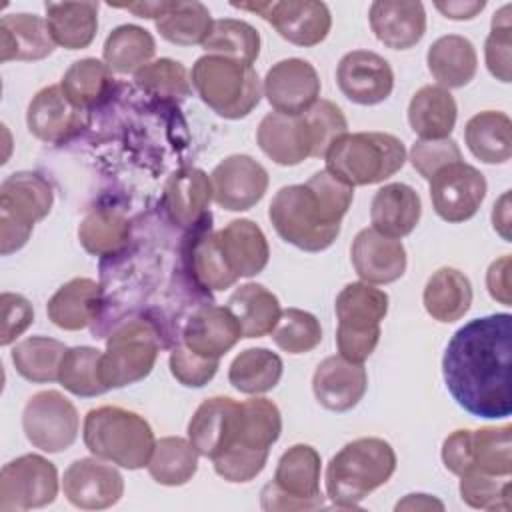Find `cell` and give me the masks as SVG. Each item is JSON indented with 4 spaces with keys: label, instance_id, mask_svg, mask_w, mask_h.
Segmentation results:
<instances>
[{
    "label": "cell",
    "instance_id": "cell-7",
    "mask_svg": "<svg viewBox=\"0 0 512 512\" xmlns=\"http://www.w3.org/2000/svg\"><path fill=\"white\" fill-rule=\"evenodd\" d=\"M338 354L362 364L378 346L380 322L388 312V294L368 282L346 284L334 302Z\"/></svg>",
    "mask_w": 512,
    "mask_h": 512
},
{
    "label": "cell",
    "instance_id": "cell-46",
    "mask_svg": "<svg viewBox=\"0 0 512 512\" xmlns=\"http://www.w3.org/2000/svg\"><path fill=\"white\" fill-rule=\"evenodd\" d=\"M212 22L210 10L202 2L176 0L174 6L156 20V30L164 40L176 46H202L210 34Z\"/></svg>",
    "mask_w": 512,
    "mask_h": 512
},
{
    "label": "cell",
    "instance_id": "cell-51",
    "mask_svg": "<svg viewBox=\"0 0 512 512\" xmlns=\"http://www.w3.org/2000/svg\"><path fill=\"white\" fill-rule=\"evenodd\" d=\"M510 476L466 472L460 476V498L478 510H510Z\"/></svg>",
    "mask_w": 512,
    "mask_h": 512
},
{
    "label": "cell",
    "instance_id": "cell-54",
    "mask_svg": "<svg viewBox=\"0 0 512 512\" xmlns=\"http://www.w3.org/2000/svg\"><path fill=\"white\" fill-rule=\"evenodd\" d=\"M460 160H462V152L452 138L418 140L412 144V150H410V162L414 170L426 180H430L444 166Z\"/></svg>",
    "mask_w": 512,
    "mask_h": 512
},
{
    "label": "cell",
    "instance_id": "cell-50",
    "mask_svg": "<svg viewBox=\"0 0 512 512\" xmlns=\"http://www.w3.org/2000/svg\"><path fill=\"white\" fill-rule=\"evenodd\" d=\"M134 78L140 90L162 100H178L190 94L188 72L178 60L172 58L148 62L134 74Z\"/></svg>",
    "mask_w": 512,
    "mask_h": 512
},
{
    "label": "cell",
    "instance_id": "cell-34",
    "mask_svg": "<svg viewBox=\"0 0 512 512\" xmlns=\"http://www.w3.org/2000/svg\"><path fill=\"white\" fill-rule=\"evenodd\" d=\"M98 2H46V22L54 42L66 50L88 48L98 32Z\"/></svg>",
    "mask_w": 512,
    "mask_h": 512
},
{
    "label": "cell",
    "instance_id": "cell-2",
    "mask_svg": "<svg viewBox=\"0 0 512 512\" xmlns=\"http://www.w3.org/2000/svg\"><path fill=\"white\" fill-rule=\"evenodd\" d=\"M352 200L354 188L324 168L304 184L280 188L270 202L268 218L284 242L304 252H322L338 238Z\"/></svg>",
    "mask_w": 512,
    "mask_h": 512
},
{
    "label": "cell",
    "instance_id": "cell-53",
    "mask_svg": "<svg viewBox=\"0 0 512 512\" xmlns=\"http://www.w3.org/2000/svg\"><path fill=\"white\" fill-rule=\"evenodd\" d=\"M484 58L488 72L500 80L510 82L512 78V24L510 4H504L492 16V28L484 44Z\"/></svg>",
    "mask_w": 512,
    "mask_h": 512
},
{
    "label": "cell",
    "instance_id": "cell-52",
    "mask_svg": "<svg viewBox=\"0 0 512 512\" xmlns=\"http://www.w3.org/2000/svg\"><path fill=\"white\" fill-rule=\"evenodd\" d=\"M312 138V156L324 158L328 148L348 132V122L340 106L330 100H318L304 114Z\"/></svg>",
    "mask_w": 512,
    "mask_h": 512
},
{
    "label": "cell",
    "instance_id": "cell-44",
    "mask_svg": "<svg viewBox=\"0 0 512 512\" xmlns=\"http://www.w3.org/2000/svg\"><path fill=\"white\" fill-rule=\"evenodd\" d=\"M66 346L48 336H30L12 348V364L16 372L36 384L58 380L60 362L66 354Z\"/></svg>",
    "mask_w": 512,
    "mask_h": 512
},
{
    "label": "cell",
    "instance_id": "cell-15",
    "mask_svg": "<svg viewBox=\"0 0 512 512\" xmlns=\"http://www.w3.org/2000/svg\"><path fill=\"white\" fill-rule=\"evenodd\" d=\"M242 424V402L230 396L206 398L188 422V440L200 456L214 460L240 446Z\"/></svg>",
    "mask_w": 512,
    "mask_h": 512
},
{
    "label": "cell",
    "instance_id": "cell-42",
    "mask_svg": "<svg viewBox=\"0 0 512 512\" xmlns=\"http://www.w3.org/2000/svg\"><path fill=\"white\" fill-rule=\"evenodd\" d=\"M112 86V70L106 66V62L96 58H82L72 62L60 80V88L66 98L84 110L104 102L110 96Z\"/></svg>",
    "mask_w": 512,
    "mask_h": 512
},
{
    "label": "cell",
    "instance_id": "cell-22",
    "mask_svg": "<svg viewBox=\"0 0 512 512\" xmlns=\"http://www.w3.org/2000/svg\"><path fill=\"white\" fill-rule=\"evenodd\" d=\"M366 388V368L342 358L340 354L324 358L312 376V390L318 404L332 412L352 410L362 400Z\"/></svg>",
    "mask_w": 512,
    "mask_h": 512
},
{
    "label": "cell",
    "instance_id": "cell-59",
    "mask_svg": "<svg viewBox=\"0 0 512 512\" xmlns=\"http://www.w3.org/2000/svg\"><path fill=\"white\" fill-rule=\"evenodd\" d=\"M436 10L442 12L450 20H472L476 18L484 8V0H448V2H434Z\"/></svg>",
    "mask_w": 512,
    "mask_h": 512
},
{
    "label": "cell",
    "instance_id": "cell-1",
    "mask_svg": "<svg viewBox=\"0 0 512 512\" xmlns=\"http://www.w3.org/2000/svg\"><path fill=\"white\" fill-rule=\"evenodd\" d=\"M512 316L508 312L474 318L458 328L442 356V376L454 402L484 420L508 418Z\"/></svg>",
    "mask_w": 512,
    "mask_h": 512
},
{
    "label": "cell",
    "instance_id": "cell-45",
    "mask_svg": "<svg viewBox=\"0 0 512 512\" xmlns=\"http://www.w3.org/2000/svg\"><path fill=\"white\" fill-rule=\"evenodd\" d=\"M202 48L208 54L224 56L252 66L260 54V34L252 24L244 20L222 18L212 22L210 34Z\"/></svg>",
    "mask_w": 512,
    "mask_h": 512
},
{
    "label": "cell",
    "instance_id": "cell-23",
    "mask_svg": "<svg viewBox=\"0 0 512 512\" xmlns=\"http://www.w3.org/2000/svg\"><path fill=\"white\" fill-rule=\"evenodd\" d=\"M368 20L374 36L392 50L416 46L426 32V10L416 0H376Z\"/></svg>",
    "mask_w": 512,
    "mask_h": 512
},
{
    "label": "cell",
    "instance_id": "cell-4",
    "mask_svg": "<svg viewBox=\"0 0 512 512\" xmlns=\"http://www.w3.org/2000/svg\"><path fill=\"white\" fill-rule=\"evenodd\" d=\"M82 438L96 458L128 470L148 466L156 444L146 418L120 406L92 408L84 418Z\"/></svg>",
    "mask_w": 512,
    "mask_h": 512
},
{
    "label": "cell",
    "instance_id": "cell-12",
    "mask_svg": "<svg viewBox=\"0 0 512 512\" xmlns=\"http://www.w3.org/2000/svg\"><path fill=\"white\" fill-rule=\"evenodd\" d=\"M58 496V472L56 466L40 454H24L8 464L0 472V510L24 512L30 508H42Z\"/></svg>",
    "mask_w": 512,
    "mask_h": 512
},
{
    "label": "cell",
    "instance_id": "cell-10",
    "mask_svg": "<svg viewBox=\"0 0 512 512\" xmlns=\"http://www.w3.org/2000/svg\"><path fill=\"white\" fill-rule=\"evenodd\" d=\"M320 454L308 444L290 446L278 460L272 482L260 492L262 510L292 512L324 506L320 492Z\"/></svg>",
    "mask_w": 512,
    "mask_h": 512
},
{
    "label": "cell",
    "instance_id": "cell-11",
    "mask_svg": "<svg viewBox=\"0 0 512 512\" xmlns=\"http://www.w3.org/2000/svg\"><path fill=\"white\" fill-rule=\"evenodd\" d=\"M22 428L32 446L56 454L74 444L80 418L74 404L62 392L42 390L28 398L22 412Z\"/></svg>",
    "mask_w": 512,
    "mask_h": 512
},
{
    "label": "cell",
    "instance_id": "cell-8",
    "mask_svg": "<svg viewBox=\"0 0 512 512\" xmlns=\"http://www.w3.org/2000/svg\"><path fill=\"white\" fill-rule=\"evenodd\" d=\"M160 330L148 318L124 320L106 340L100 358V378L108 390L144 380L160 352Z\"/></svg>",
    "mask_w": 512,
    "mask_h": 512
},
{
    "label": "cell",
    "instance_id": "cell-27",
    "mask_svg": "<svg viewBox=\"0 0 512 512\" xmlns=\"http://www.w3.org/2000/svg\"><path fill=\"white\" fill-rule=\"evenodd\" d=\"M212 182L200 168H182L174 172L164 188V208L172 222L184 228H196L210 218Z\"/></svg>",
    "mask_w": 512,
    "mask_h": 512
},
{
    "label": "cell",
    "instance_id": "cell-3",
    "mask_svg": "<svg viewBox=\"0 0 512 512\" xmlns=\"http://www.w3.org/2000/svg\"><path fill=\"white\" fill-rule=\"evenodd\" d=\"M396 470V452L384 438H356L344 444L326 466V494L338 508L360 502L386 484Z\"/></svg>",
    "mask_w": 512,
    "mask_h": 512
},
{
    "label": "cell",
    "instance_id": "cell-58",
    "mask_svg": "<svg viewBox=\"0 0 512 512\" xmlns=\"http://www.w3.org/2000/svg\"><path fill=\"white\" fill-rule=\"evenodd\" d=\"M512 258L510 254L500 256L488 266L486 288L494 300L504 306H512Z\"/></svg>",
    "mask_w": 512,
    "mask_h": 512
},
{
    "label": "cell",
    "instance_id": "cell-36",
    "mask_svg": "<svg viewBox=\"0 0 512 512\" xmlns=\"http://www.w3.org/2000/svg\"><path fill=\"white\" fill-rule=\"evenodd\" d=\"M228 308L236 316L242 338H262L272 334L280 320V302L266 286L248 282L232 292Z\"/></svg>",
    "mask_w": 512,
    "mask_h": 512
},
{
    "label": "cell",
    "instance_id": "cell-14",
    "mask_svg": "<svg viewBox=\"0 0 512 512\" xmlns=\"http://www.w3.org/2000/svg\"><path fill=\"white\" fill-rule=\"evenodd\" d=\"M428 182L434 212L450 224L470 220L478 212L488 190L484 174L464 160L444 166Z\"/></svg>",
    "mask_w": 512,
    "mask_h": 512
},
{
    "label": "cell",
    "instance_id": "cell-40",
    "mask_svg": "<svg viewBox=\"0 0 512 512\" xmlns=\"http://www.w3.org/2000/svg\"><path fill=\"white\" fill-rule=\"evenodd\" d=\"M156 52L152 34L136 24H122L114 28L104 42V62L118 74H136L144 68Z\"/></svg>",
    "mask_w": 512,
    "mask_h": 512
},
{
    "label": "cell",
    "instance_id": "cell-31",
    "mask_svg": "<svg viewBox=\"0 0 512 512\" xmlns=\"http://www.w3.org/2000/svg\"><path fill=\"white\" fill-rule=\"evenodd\" d=\"M464 472H484L494 476L512 474V426L464 428Z\"/></svg>",
    "mask_w": 512,
    "mask_h": 512
},
{
    "label": "cell",
    "instance_id": "cell-35",
    "mask_svg": "<svg viewBox=\"0 0 512 512\" xmlns=\"http://www.w3.org/2000/svg\"><path fill=\"white\" fill-rule=\"evenodd\" d=\"M464 140L480 162L504 164L512 156V122L498 110L478 112L464 126Z\"/></svg>",
    "mask_w": 512,
    "mask_h": 512
},
{
    "label": "cell",
    "instance_id": "cell-28",
    "mask_svg": "<svg viewBox=\"0 0 512 512\" xmlns=\"http://www.w3.org/2000/svg\"><path fill=\"white\" fill-rule=\"evenodd\" d=\"M104 290L92 278H72L48 300L46 312L54 326L62 330H82L92 324L102 310Z\"/></svg>",
    "mask_w": 512,
    "mask_h": 512
},
{
    "label": "cell",
    "instance_id": "cell-13",
    "mask_svg": "<svg viewBox=\"0 0 512 512\" xmlns=\"http://www.w3.org/2000/svg\"><path fill=\"white\" fill-rule=\"evenodd\" d=\"M232 6L262 16L284 40L304 48L320 44L332 26L328 6L316 0L232 2Z\"/></svg>",
    "mask_w": 512,
    "mask_h": 512
},
{
    "label": "cell",
    "instance_id": "cell-56",
    "mask_svg": "<svg viewBox=\"0 0 512 512\" xmlns=\"http://www.w3.org/2000/svg\"><path fill=\"white\" fill-rule=\"evenodd\" d=\"M268 452H252V450H230L218 458H214V470L226 482H250L254 480L266 466Z\"/></svg>",
    "mask_w": 512,
    "mask_h": 512
},
{
    "label": "cell",
    "instance_id": "cell-62",
    "mask_svg": "<svg viewBox=\"0 0 512 512\" xmlns=\"http://www.w3.org/2000/svg\"><path fill=\"white\" fill-rule=\"evenodd\" d=\"M394 508L396 510H444V504L430 494H408Z\"/></svg>",
    "mask_w": 512,
    "mask_h": 512
},
{
    "label": "cell",
    "instance_id": "cell-43",
    "mask_svg": "<svg viewBox=\"0 0 512 512\" xmlns=\"http://www.w3.org/2000/svg\"><path fill=\"white\" fill-rule=\"evenodd\" d=\"M130 238V222L116 208H94L78 226V240L94 256L120 252Z\"/></svg>",
    "mask_w": 512,
    "mask_h": 512
},
{
    "label": "cell",
    "instance_id": "cell-49",
    "mask_svg": "<svg viewBox=\"0 0 512 512\" xmlns=\"http://www.w3.org/2000/svg\"><path fill=\"white\" fill-rule=\"evenodd\" d=\"M272 340L288 354H306L322 342V326L314 314L300 308H286L272 330Z\"/></svg>",
    "mask_w": 512,
    "mask_h": 512
},
{
    "label": "cell",
    "instance_id": "cell-5",
    "mask_svg": "<svg viewBox=\"0 0 512 512\" xmlns=\"http://www.w3.org/2000/svg\"><path fill=\"white\" fill-rule=\"evenodd\" d=\"M326 170L348 186H368L394 176L406 162L400 138L388 132H346L324 154Z\"/></svg>",
    "mask_w": 512,
    "mask_h": 512
},
{
    "label": "cell",
    "instance_id": "cell-32",
    "mask_svg": "<svg viewBox=\"0 0 512 512\" xmlns=\"http://www.w3.org/2000/svg\"><path fill=\"white\" fill-rule=\"evenodd\" d=\"M426 64L438 86L462 88L478 70V56L474 44L460 34H446L432 42L426 54Z\"/></svg>",
    "mask_w": 512,
    "mask_h": 512
},
{
    "label": "cell",
    "instance_id": "cell-61",
    "mask_svg": "<svg viewBox=\"0 0 512 512\" xmlns=\"http://www.w3.org/2000/svg\"><path fill=\"white\" fill-rule=\"evenodd\" d=\"M492 224H494V230L506 240L510 242V194L504 192L500 196V200L494 204V210H492Z\"/></svg>",
    "mask_w": 512,
    "mask_h": 512
},
{
    "label": "cell",
    "instance_id": "cell-47",
    "mask_svg": "<svg viewBox=\"0 0 512 512\" xmlns=\"http://www.w3.org/2000/svg\"><path fill=\"white\" fill-rule=\"evenodd\" d=\"M102 352L92 346L68 348L58 370V382L74 396L92 398L108 392L100 378Z\"/></svg>",
    "mask_w": 512,
    "mask_h": 512
},
{
    "label": "cell",
    "instance_id": "cell-25",
    "mask_svg": "<svg viewBox=\"0 0 512 512\" xmlns=\"http://www.w3.org/2000/svg\"><path fill=\"white\" fill-rule=\"evenodd\" d=\"M260 150L280 166H296L312 156V138L304 116L266 114L256 132Z\"/></svg>",
    "mask_w": 512,
    "mask_h": 512
},
{
    "label": "cell",
    "instance_id": "cell-17",
    "mask_svg": "<svg viewBox=\"0 0 512 512\" xmlns=\"http://www.w3.org/2000/svg\"><path fill=\"white\" fill-rule=\"evenodd\" d=\"M262 92L274 112L300 116L318 102L320 76L308 60L286 58L266 72Z\"/></svg>",
    "mask_w": 512,
    "mask_h": 512
},
{
    "label": "cell",
    "instance_id": "cell-38",
    "mask_svg": "<svg viewBox=\"0 0 512 512\" xmlns=\"http://www.w3.org/2000/svg\"><path fill=\"white\" fill-rule=\"evenodd\" d=\"M188 266L194 282L206 290H226L238 280V276L228 268L220 254L214 232L210 230V218L192 228Z\"/></svg>",
    "mask_w": 512,
    "mask_h": 512
},
{
    "label": "cell",
    "instance_id": "cell-48",
    "mask_svg": "<svg viewBox=\"0 0 512 512\" xmlns=\"http://www.w3.org/2000/svg\"><path fill=\"white\" fill-rule=\"evenodd\" d=\"M242 410H244L242 440H240V446L234 450L270 452V446L280 438V432H282V416L278 406L268 398L256 396V398L244 400Z\"/></svg>",
    "mask_w": 512,
    "mask_h": 512
},
{
    "label": "cell",
    "instance_id": "cell-19",
    "mask_svg": "<svg viewBox=\"0 0 512 512\" xmlns=\"http://www.w3.org/2000/svg\"><path fill=\"white\" fill-rule=\"evenodd\" d=\"M336 84L350 102L374 106L392 94L394 72L380 54L372 50H352L338 62Z\"/></svg>",
    "mask_w": 512,
    "mask_h": 512
},
{
    "label": "cell",
    "instance_id": "cell-39",
    "mask_svg": "<svg viewBox=\"0 0 512 512\" xmlns=\"http://www.w3.org/2000/svg\"><path fill=\"white\" fill-rule=\"evenodd\" d=\"M282 358L268 348H248L240 352L230 368L228 382L242 394H264L272 390L282 378Z\"/></svg>",
    "mask_w": 512,
    "mask_h": 512
},
{
    "label": "cell",
    "instance_id": "cell-60",
    "mask_svg": "<svg viewBox=\"0 0 512 512\" xmlns=\"http://www.w3.org/2000/svg\"><path fill=\"white\" fill-rule=\"evenodd\" d=\"M176 0H156V2H128V4H112L114 8H122L132 12L138 18H148V20H160L172 6Z\"/></svg>",
    "mask_w": 512,
    "mask_h": 512
},
{
    "label": "cell",
    "instance_id": "cell-41",
    "mask_svg": "<svg viewBox=\"0 0 512 512\" xmlns=\"http://www.w3.org/2000/svg\"><path fill=\"white\" fill-rule=\"evenodd\" d=\"M198 450L190 440L180 436H166L156 440L148 474L162 486H182L192 480L198 470Z\"/></svg>",
    "mask_w": 512,
    "mask_h": 512
},
{
    "label": "cell",
    "instance_id": "cell-57",
    "mask_svg": "<svg viewBox=\"0 0 512 512\" xmlns=\"http://www.w3.org/2000/svg\"><path fill=\"white\" fill-rule=\"evenodd\" d=\"M0 306H2L0 344L8 346L32 324L34 310H32V304L22 294H14V292H4L0 296Z\"/></svg>",
    "mask_w": 512,
    "mask_h": 512
},
{
    "label": "cell",
    "instance_id": "cell-21",
    "mask_svg": "<svg viewBox=\"0 0 512 512\" xmlns=\"http://www.w3.org/2000/svg\"><path fill=\"white\" fill-rule=\"evenodd\" d=\"M350 260L362 282L390 284L406 272V248L400 240L388 238L374 228L356 234L350 248Z\"/></svg>",
    "mask_w": 512,
    "mask_h": 512
},
{
    "label": "cell",
    "instance_id": "cell-16",
    "mask_svg": "<svg viewBox=\"0 0 512 512\" xmlns=\"http://www.w3.org/2000/svg\"><path fill=\"white\" fill-rule=\"evenodd\" d=\"M212 198L230 212H242L256 206L268 190V172L248 154H232L220 160L212 174Z\"/></svg>",
    "mask_w": 512,
    "mask_h": 512
},
{
    "label": "cell",
    "instance_id": "cell-55",
    "mask_svg": "<svg viewBox=\"0 0 512 512\" xmlns=\"http://www.w3.org/2000/svg\"><path fill=\"white\" fill-rule=\"evenodd\" d=\"M170 372L186 388L206 386L218 372V358H204L188 350L184 344L170 352Z\"/></svg>",
    "mask_w": 512,
    "mask_h": 512
},
{
    "label": "cell",
    "instance_id": "cell-30",
    "mask_svg": "<svg viewBox=\"0 0 512 512\" xmlns=\"http://www.w3.org/2000/svg\"><path fill=\"white\" fill-rule=\"evenodd\" d=\"M48 22L36 14H6L0 20V60H42L54 52Z\"/></svg>",
    "mask_w": 512,
    "mask_h": 512
},
{
    "label": "cell",
    "instance_id": "cell-20",
    "mask_svg": "<svg viewBox=\"0 0 512 512\" xmlns=\"http://www.w3.org/2000/svg\"><path fill=\"white\" fill-rule=\"evenodd\" d=\"M28 130L42 142L62 144L88 126V110L72 104L60 84L46 86L28 104Z\"/></svg>",
    "mask_w": 512,
    "mask_h": 512
},
{
    "label": "cell",
    "instance_id": "cell-6",
    "mask_svg": "<svg viewBox=\"0 0 512 512\" xmlns=\"http://www.w3.org/2000/svg\"><path fill=\"white\" fill-rule=\"evenodd\" d=\"M190 80L200 100L228 120L248 116L262 96L260 78L254 66L224 56H200L192 66Z\"/></svg>",
    "mask_w": 512,
    "mask_h": 512
},
{
    "label": "cell",
    "instance_id": "cell-9",
    "mask_svg": "<svg viewBox=\"0 0 512 512\" xmlns=\"http://www.w3.org/2000/svg\"><path fill=\"white\" fill-rule=\"evenodd\" d=\"M54 192L48 180L36 172H14L0 184V252L8 256L20 250L38 220L48 216Z\"/></svg>",
    "mask_w": 512,
    "mask_h": 512
},
{
    "label": "cell",
    "instance_id": "cell-24",
    "mask_svg": "<svg viewBox=\"0 0 512 512\" xmlns=\"http://www.w3.org/2000/svg\"><path fill=\"white\" fill-rule=\"evenodd\" d=\"M242 338L240 324L228 306H202L184 324L182 342L204 358L224 356Z\"/></svg>",
    "mask_w": 512,
    "mask_h": 512
},
{
    "label": "cell",
    "instance_id": "cell-18",
    "mask_svg": "<svg viewBox=\"0 0 512 512\" xmlns=\"http://www.w3.org/2000/svg\"><path fill=\"white\" fill-rule=\"evenodd\" d=\"M62 490L70 504L82 510H104L124 494V478L102 458L74 460L62 478Z\"/></svg>",
    "mask_w": 512,
    "mask_h": 512
},
{
    "label": "cell",
    "instance_id": "cell-26",
    "mask_svg": "<svg viewBox=\"0 0 512 512\" xmlns=\"http://www.w3.org/2000/svg\"><path fill=\"white\" fill-rule=\"evenodd\" d=\"M216 244L228 268L238 278L260 274L270 258L268 240L258 224L248 218L228 222L222 230L214 232Z\"/></svg>",
    "mask_w": 512,
    "mask_h": 512
},
{
    "label": "cell",
    "instance_id": "cell-37",
    "mask_svg": "<svg viewBox=\"0 0 512 512\" xmlns=\"http://www.w3.org/2000/svg\"><path fill=\"white\" fill-rule=\"evenodd\" d=\"M422 302L434 320L456 322L470 310L472 284L456 268H438L424 286Z\"/></svg>",
    "mask_w": 512,
    "mask_h": 512
},
{
    "label": "cell",
    "instance_id": "cell-33",
    "mask_svg": "<svg viewBox=\"0 0 512 512\" xmlns=\"http://www.w3.org/2000/svg\"><path fill=\"white\" fill-rule=\"evenodd\" d=\"M456 116V100L442 86H422L408 104V122L420 140L448 138L456 126Z\"/></svg>",
    "mask_w": 512,
    "mask_h": 512
},
{
    "label": "cell",
    "instance_id": "cell-29",
    "mask_svg": "<svg viewBox=\"0 0 512 512\" xmlns=\"http://www.w3.org/2000/svg\"><path fill=\"white\" fill-rule=\"evenodd\" d=\"M422 216V202L418 192L402 182L382 186L370 204L372 228L388 238L400 240L408 236Z\"/></svg>",
    "mask_w": 512,
    "mask_h": 512
}]
</instances>
